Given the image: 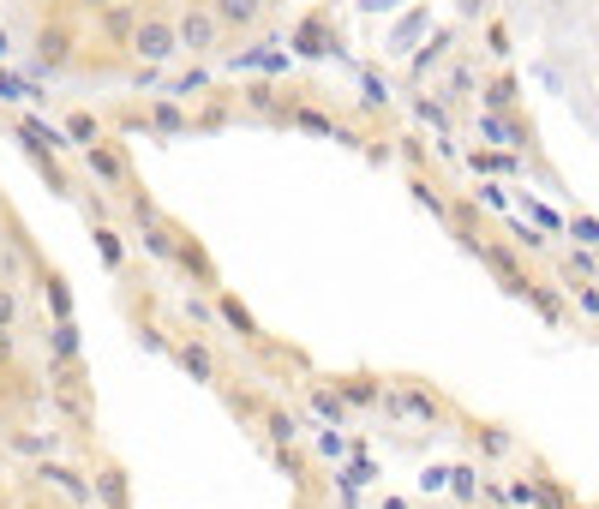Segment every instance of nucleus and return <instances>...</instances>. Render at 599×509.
I'll return each mask as SVG.
<instances>
[{
	"label": "nucleus",
	"mask_w": 599,
	"mask_h": 509,
	"mask_svg": "<svg viewBox=\"0 0 599 509\" xmlns=\"http://www.w3.org/2000/svg\"><path fill=\"white\" fill-rule=\"evenodd\" d=\"M168 48H174V30H168V24H156V18H150V24H144V30H138V54H150V60H162V54H168Z\"/></svg>",
	"instance_id": "obj_1"
},
{
	"label": "nucleus",
	"mask_w": 599,
	"mask_h": 509,
	"mask_svg": "<svg viewBox=\"0 0 599 509\" xmlns=\"http://www.w3.org/2000/svg\"><path fill=\"white\" fill-rule=\"evenodd\" d=\"M180 36H186V42H192V48H210V36H216V18H210V12H192V18H186V30H180Z\"/></svg>",
	"instance_id": "obj_2"
},
{
	"label": "nucleus",
	"mask_w": 599,
	"mask_h": 509,
	"mask_svg": "<svg viewBox=\"0 0 599 509\" xmlns=\"http://www.w3.org/2000/svg\"><path fill=\"white\" fill-rule=\"evenodd\" d=\"M252 12H258V0H216V18H228V24H252Z\"/></svg>",
	"instance_id": "obj_3"
},
{
	"label": "nucleus",
	"mask_w": 599,
	"mask_h": 509,
	"mask_svg": "<svg viewBox=\"0 0 599 509\" xmlns=\"http://www.w3.org/2000/svg\"><path fill=\"white\" fill-rule=\"evenodd\" d=\"M90 168H96V174H108V180H114V174H120V156H108V150H90Z\"/></svg>",
	"instance_id": "obj_4"
},
{
	"label": "nucleus",
	"mask_w": 599,
	"mask_h": 509,
	"mask_svg": "<svg viewBox=\"0 0 599 509\" xmlns=\"http://www.w3.org/2000/svg\"><path fill=\"white\" fill-rule=\"evenodd\" d=\"M570 276H594V252H576V258H570Z\"/></svg>",
	"instance_id": "obj_5"
},
{
	"label": "nucleus",
	"mask_w": 599,
	"mask_h": 509,
	"mask_svg": "<svg viewBox=\"0 0 599 509\" xmlns=\"http://www.w3.org/2000/svg\"><path fill=\"white\" fill-rule=\"evenodd\" d=\"M576 234H582V240H594V246H599V222H588V216L576 222Z\"/></svg>",
	"instance_id": "obj_6"
},
{
	"label": "nucleus",
	"mask_w": 599,
	"mask_h": 509,
	"mask_svg": "<svg viewBox=\"0 0 599 509\" xmlns=\"http://www.w3.org/2000/svg\"><path fill=\"white\" fill-rule=\"evenodd\" d=\"M6 318H12V294L0 288V324H6Z\"/></svg>",
	"instance_id": "obj_7"
},
{
	"label": "nucleus",
	"mask_w": 599,
	"mask_h": 509,
	"mask_svg": "<svg viewBox=\"0 0 599 509\" xmlns=\"http://www.w3.org/2000/svg\"><path fill=\"white\" fill-rule=\"evenodd\" d=\"M480 6H486V0H462V12H480Z\"/></svg>",
	"instance_id": "obj_8"
},
{
	"label": "nucleus",
	"mask_w": 599,
	"mask_h": 509,
	"mask_svg": "<svg viewBox=\"0 0 599 509\" xmlns=\"http://www.w3.org/2000/svg\"><path fill=\"white\" fill-rule=\"evenodd\" d=\"M84 6H102V0H84Z\"/></svg>",
	"instance_id": "obj_9"
}]
</instances>
